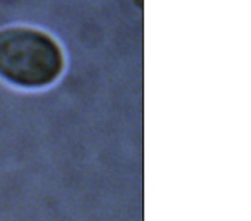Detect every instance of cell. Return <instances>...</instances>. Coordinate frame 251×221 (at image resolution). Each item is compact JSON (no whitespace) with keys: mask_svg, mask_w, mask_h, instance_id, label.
<instances>
[{"mask_svg":"<svg viewBox=\"0 0 251 221\" xmlns=\"http://www.w3.org/2000/svg\"><path fill=\"white\" fill-rule=\"evenodd\" d=\"M64 55L55 39L32 27L0 30V75L14 86L39 89L55 82Z\"/></svg>","mask_w":251,"mask_h":221,"instance_id":"1","label":"cell"}]
</instances>
